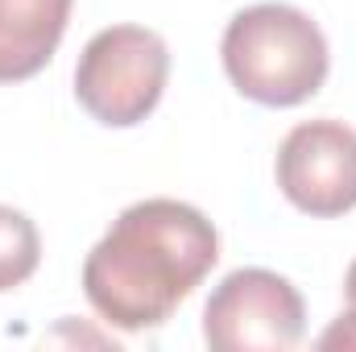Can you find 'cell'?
Instances as JSON below:
<instances>
[{
    "mask_svg": "<svg viewBox=\"0 0 356 352\" xmlns=\"http://www.w3.org/2000/svg\"><path fill=\"white\" fill-rule=\"evenodd\" d=\"M220 232L182 199H141L124 207L83 262V294L120 332L162 328L182 298L216 269Z\"/></svg>",
    "mask_w": 356,
    "mask_h": 352,
    "instance_id": "obj_1",
    "label": "cell"
},
{
    "mask_svg": "<svg viewBox=\"0 0 356 352\" xmlns=\"http://www.w3.org/2000/svg\"><path fill=\"white\" fill-rule=\"evenodd\" d=\"M228 83L261 108H298L327 83L332 50L311 13L266 0L241 8L220 42Z\"/></svg>",
    "mask_w": 356,
    "mask_h": 352,
    "instance_id": "obj_2",
    "label": "cell"
},
{
    "mask_svg": "<svg viewBox=\"0 0 356 352\" xmlns=\"http://www.w3.org/2000/svg\"><path fill=\"white\" fill-rule=\"evenodd\" d=\"M170 79V50L145 25H108L91 38L75 67V99L108 129L141 125Z\"/></svg>",
    "mask_w": 356,
    "mask_h": 352,
    "instance_id": "obj_3",
    "label": "cell"
},
{
    "mask_svg": "<svg viewBox=\"0 0 356 352\" xmlns=\"http://www.w3.org/2000/svg\"><path fill=\"white\" fill-rule=\"evenodd\" d=\"M307 332L302 294L273 269H232L203 307L211 352H286Z\"/></svg>",
    "mask_w": 356,
    "mask_h": 352,
    "instance_id": "obj_4",
    "label": "cell"
},
{
    "mask_svg": "<svg viewBox=\"0 0 356 352\" xmlns=\"http://www.w3.org/2000/svg\"><path fill=\"white\" fill-rule=\"evenodd\" d=\"M277 191L307 216L332 220L356 207V129L319 116L302 120L277 145Z\"/></svg>",
    "mask_w": 356,
    "mask_h": 352,
    "instance_id": "obj_5",
    "label": "cell"
},
{
    "mask_svg": "<svg viewBox=\"0 0 356 352\" xmlns=\"http://www.w3.org/2000/svg\"><path fill=\"white\" fill-rule=\"evenodd\" d=\"M75 0H0V83H25L54 58Z\"/></svg>",
    "mask_w": 356,
    "mask_h": 352,
    "instance_id": "obj_6",
    "label": "cell"
},
{
    "mask_svg": "<svg viewBox=\"0 0 356 352\" xmlns=\"http://www.w3.org/2000/svg\"><path fill=\"white\" fill-rule=\"evenodd\" d=\"M38 262H42V237H38L33 220L8 203H0V294L25 286Z\"/></svg>",
    "mask_w": 356,
    "mask_h": 352,
    "instance_id": "obj_7",
    "label": "cell"
},
{
    "mask_svg": "<svg viewBox=\"0 0 356 352\" xmlns=\"http://www.w3.org/2000/svg\"><path fill=\"white\" fill-rule=\"evenodd\" d=\"M319 349H356V311H344V315L319 336Z\"/></svg>",
    "mask_w": 356,
    "mask_h": 352,
    "instance_id": "obj_8",
    "label": "cell"
},
{
    "mask_svg": "<svg viewBox=\"0 0 356 352\" xmlns=\"http://www.w3.org/2000/svg\"><path fill=\"white\" fill-rule=\"evenodd\" d=\"M344 303H348V311H356V262L344 273Z\"/></svg>",
    "mask_w": 356,
    "mask_h": 352,
    "instance_id": "obj_9",
    "label": "cell"
}]
</instances>
